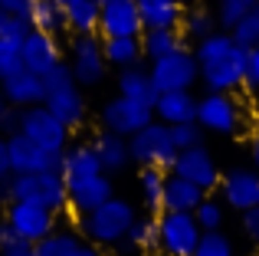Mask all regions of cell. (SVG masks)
<instances>
[{
	"label": "cell",
	"mask_w": 259,
	"mask_h": 256,
	"mask_svg": "<svg viewBox=\"0 0 259 256\" xmlns=\"http://www.w3.org/2000/svg\"><path fill=\"white\" fill-rule=\"evenodd\" d=\"M20 53H23V69L33 72V76L46 79L56 66L66 63V50L59 43V36H50V33H36L30 30L26 39L20 43Z\"/></svg>",
	"instance_id": "obj_15"
},
{
	"label": "cell",
	"mask_w": 259,
	"mask_h": 256,
	"mask_svg": "<svg viewBox=\"0 0 259 256\" xmlns=\"http://www.w3.org/2000/svg\"><path fill=\"white\" fill-rule=\"evenodd\" d=\"M197 69H200L203 92H240L246 86L249 53L233 39V33H213L194 46Z\"/></svg>",
	"instance_id": "obj_1"
},
{
	"label": "cell",
	"mask_w": 259,
	"mask_h": 256,
	"mask_svg": "<svg viewBox=\"0 0 259 256\" xmlns=\"http://www.w3.org/2000/svg\"><path fill=\"white\" fill-rule=\"evenodd\" d=\"M197 4H220V0H197Z\"/></svg>",
	"instance_id": "obj_54"
},
{
	"label": "cell",
	"mask_w": 259,
	"mask_h": 256,
	"mask_svg": "<svg viewBox=\"0 0 259 256\" xmlns=\"http://www.w3.org/2000/svg\"><path fill=\"white\" fill-rule=\"evenodd\" d=\"M181 46H184L181 30H145L141 33V53H145V59H151V63L171 56Z\"/></svg>",
	"instance_id": "obj_30"
},
{
	"label": "cell",
	"mask_w": 259,
	"mask_h": 256,
	"mask_svg": "<svg viewBox=\"0 0 259 256\" xmlns=\"http://www.w3.org/2000/svg\"><path fill=\"white\" fill-rule=\"evenodd\" d=\"M259 4V0H220L217 4V26H220L223 33H233L236 26L243 23V20L249 17V10Z\"/></svg>",
	"instance_id": "obj_34"
},
{
	"label": "cell",
	"mask_w": 259,
	"mask_h": 256,
	"mask_svg": "<svg viewBox=\"0 0 259 256\" xmlns=\"http://www.w3.org/2000/svg\"><path fill=\"white\" fill-rule=\"evenodd\" d=\"M33 4L36 0H0V7H4L7 13H13V17H30V10H33Z\"/></svg>",
	"instance_id": "obj_44"
},
{
	"label": "cell",
	"mask_w": 259,
	"mask_h": 256,
	"mask_svg": "<svg viewBox=\"0 0 259 256\" xmlns=\"http://www.w3.org/2000/svg\"><path fill=\"white\" fill-rule=\"evenodd\" d=\"M99 4H108V0H99Z\"/></svg>",
	"instance_id": "obj_55"
},
{
	"label": "cell",
	"mask_w": 259,
	"mask_h": 256,
	"mask_svg": "<svg viewBox=\"0 0 259 256\" xmlns=\"http://www.w3.org/2000/svg\"><path fill=\"white\" fill-rule=\"evenodd\" d=\"M181 36L184 39H190V43H203L207 36H213V33H220V26H217V13H213V7H207V4H194V7H187L184 10V17H181Z\"/></svg>",
	"instance_id": "obj_27"
},
{
	"label": "cell",
	"mask_w": 259,
	"mask_h": 256,
	"mask_svg": "<svg viewBox=\"0 0 259 256\" xmlns=\"http://www.w3.org/2000/svg\"><path fill=\"white\" fill-rule=\"evenodd\" d=\"M17 128H20V112L10 109L7 99H4V92H0V138H10Z\"/></svg>",
	"instance_id": "obj_41"
},
{
	"label": "cell",
	"mask_w": 259,
	"mask_h": 256,
	"mask_svg": "<svg viewBox=\"0 0 259 256\" xmlns=\"http://www.w3.org/2000/svg\"><path fill=\"white\" fill-rule=\"evenodd\" d=\"M92 148L95 154H99V164L102 171L112 178V174H121L128 164H132V151H128V138H118V135L112 132H95L92 135Z\"/></svg>",
	"instance_id": "obj_22"
},
{
	"label": "cell",
	"mask_w": 259,
	"mask_h": 256,
	"mask_svg": "<svg viewBox=\"0 0 259 256\" xmlns=\"http://www.w3.org/2000/svg\"><path fill=\"white\" fill-rule=\"evenodd\" d=\"M177 4H181V7H184V10H187V7H194V4H197V0H177Z\"/></svg>",
	"instance_id": "obj_52"
},
{
	"label": "cell",
	"mask_w": 259,
	"mask_h": 256,
	"mask_svg": "<svg viewBox=\"0 0 259 256\" xmlns=\"http://www.w3.org/2000/svg\"><path fill=\"white\" fill-rule=\"evenodd\" d=\"M194 220L200 224L203 233H217L223 230V220H227V207H223L220 197H213V194H207L203 197V204L194 210Z\"/></svg>",
	"instance_id": "obj_35"
},
{
	"label": "cell",
	"mask_w": 259,
	"mask_h": 256,
	"mask_svg": "<svg viewBox=\"0 0 259 256\" xmlns=\"http://www.w3.org/2000/svg\"><path fill=\"white\" fill-rule=\"evenodd\" d=\"M148 72H151L158 96H164V92H190L194 86H200V69H197V56L190 46H181L171 56L151 63Z\"/></svg>",
	"instance_id": "obj_8"
},
{
	"label": "cell",
	"mask_w": 259,
	"mask_h": 256,
	"mask_svg": "<svg viewBox=\"0 0 259 256\" xmlns=\"http://www.w3.org/2000/svg\"><path fill=\"white\" fill-rule=\"evenodd\" d=\"M154 122L177 128V125H190L197 122V96L194 92H164L154 102Z\"/></svg>",
	"instance_id": "obj_21"
},
{
	"label": "cell",
	"mask_w": 259,
	"mask_h": 256,
	"mask_svg": "<svg viewBox=\"0 0 259 256\" xmlns=\"http://www.w3.org/2000/svg\"><path fill=\"white\" fill-rule=\"evenodd\" d=\"M66 66H69L72 79L79 89H95L105 82L108 76V63L102 53V39L99 36H72L69 50H66Z\"/></svg>",
	"instance_id": "obj_9"
},
{
	"label": "cell",
	"mask_w": 259,
	"mask_h": 256,
	"mask_svg": "<svg viewBox=\"0 0 259 256\" xmlns=\"http://www.w3.org/2000/svg\"><path fill=\"white\" fill-rule=\"evenodd\" d=\"M20 246H26V243L17 237V230H13V227L7 224V217L0 214V256H4V253H13V250H20Z\"/></svg>",
	"instance_id": "obj_42"
},
{
	"label": "cell",
	"mask_w": 259,
	"mask_h": 256,
	"mask_svg": "<svg viewBox=\"0 0 259 256\" xmlns=\"http://www.w3.org/2000/svg\"><path fill=\"white\" fill-rule=\"evenodd\" d=\"M128 151H132V164H138V167H158V171L171 174L177 164V148L171 138V128L161 122H151L135 138H128Z\"/></svg>",
	"instance_id": "obj_6"
},
{
	"label": "cell",
	"mask_w": 259,
	"mask_h": 256,
	"mask_svg": "<svg viewBox=\"0 0 259 256\" xmlns=\"http://www.w3.org/2000/svg\"><path fill=\"white\" fill-rule=\"evenodd\" d=\"M0 92H4L7 105H10V109H17V112L33 109V105H43V99H46L43 79L33 76V72H26V69H20L17 76L7 79V82L0 86Z\"/></svg>",
	"instance_id": "obj_20"
},
{
	"label": "cell",
	"mask_w": 259,
	"mask_h": 256,
	"mask_svg": "<svg viewBox=\"0 0 259 256\" xmlns=\"http://www.w3.org/2000/svg\"><path fill=\"white\" fill-rule=\"evenodd\" d=\"M13 171H10V154H7V138H0V181H10Z\"/></svg>",
	"instance_id": "obj_46"
},
{
	"label": "cell",
	"mask_w": 259,
	"mask_h": 256,
	"mask_svg": "<svg viewBox=\"0 0 259 256\" xmlns=\"http://www.w3.org/2000/svg\"><path fill=\"white\" fill-rule=\"evenodd\" d=\"M26 33H30V20L13 17V13H7L4 7H0V39H17V43H23Z\"/></svg>",
	"instance_id": "obj_40"
},
{
	"label": "cell",
	"mask_w": 259,
	"mask_h": 256,
	"mask_svg": "<svg viewBox=\"0 0 259 256\" xmlns=\"http://www.w3.org/2000/svg\"><path fill=\"white\" fill-rule=\"evenodd\" d=\"M246 89H253L259 96V50L249 53V63H246Z\"/></svg>",
	"instance_id": "obj_45"
},
{
	"label": "cell",
	"mask_w": 259,
	"mask_h": 256,
	"mask_svg": "<svg viewBox=\"0 0 259 256\" xmlns=\"http://www.w3.org/2000/svg\"><path fill=\"white\" fill-rule=\"evenodd\" d=\"M256 135H259V125H256Z\"/></svg>",
	"instance_id": "obj_56"
},
{
	"label": "cell",
	"mask_w": 259,
	"mask_h": 256,
	"mask_svg": "<svg viewBox=\"0 0 259 256\" xmlns=\"http://www.w3.org/2000/svg\"><path fill=\"white\" fill-rule=\"evenodd\" d=\"M4 256H33V246H20V250H13V253H4Z\"/></svg>",
	"instance_id": "obj_51"
},
{
	"label": "cell",
	"mask_w": 259,
	"mask_h": 256,
	"mask_svg": "<svg viewBox=\"0 0 259 256\" xmlns=\"http://www.w3.org/2000/svg\"><path fill=\"white\" fill-rule=\"evenodd\" d=\"M23 69V53L17 39H0V86Z\"/></svg>",
	"instance_id": "obj_36"
},
{
	"label": "cell",
	"mask_w": 259,
	"mask_h": 256,
	"mask_svg": "<svg viewBox=\"0 0 259 256\" xmlns=\"http://www.w3.org/2000/svg\"><path fill=\"white\" fill-rule=\"evenodd\" d=\"M4 217L26 246L43 243L50 233L59 230V214L46 210V207H39V204H26V200H13V204L4 210Z\"/></svg>",
	"instance_id": "obj_10"
},
{
	"label": "cell",
	"mask_w": 259,
	"mask_h": 256,
	"mask_svg": "<svg viewBox=\"0 0 259 256\" xmlns=\"http://www.w3.org/2000/svg\"><path fill=\"white\" fill-rule=\"evenodd\" d=\"M102 53H105V63L115 66L118 72L135 69V66L145 63L141 39H102Z\"/></svg>",
	"instance_id": "obj_29"
},
{
	"label": "cell",
	"mask_w": 259,
	"mask_h": 256,
	"mask_svg": "<svg viewBox=\"0 0 259 256\" xmlns=\"http://www.w3.org/2000/svg\"><path fill=\"white\" fill-rule=\"evenodd\" d=\"M53 4H59V7H66V4H72V0H53Z\"/></svg>",
	"instance_id": "obj_53"
},
{
	"label": "cell",
	"mask_w": 259,
	"mask_h": 256,
	"mask_svg": "<svg viewBox=\"0 0 259 256\" xmlns=\"http://www.w3.org/2000/svg\"><path fill=\"white\" fill-rule=\"evenodd\" d=\"M72 256H105V250H99V246H92V243H85V240H82V246H79Z\"/></svg>",
	"instance_id": "obj_48"
},
{
	"label": "cell",
	"mask_w": 259,
	"mask_h": 256,
	"mask_svg": "<svg viewBox=\"0 0 259 256\" xmlns=\"http://www.w3.org/2000/svg\"><path fill=\"white\" fill-rule=\"evenodd\" d=\"M171 174H177V178H184V181H190V184L200 187L203 194L220 191V181H223V171H220V164H217L213 151H210L207 145L190 148V151H181Z\"/></svg>",
	"instance_id": "obj_13"
},
{
	"label": "cell",
	"mask_w": 259,
	"mask_h": 256,
	"mask_svg": "<svg viewBox=\"0 0 259 256\" xmlns=\"http://www.w3.org/2000/svg\"><path fill=\"white\" fill-rule=\"evenodd\" d=\"M141 10L145 30H177L184 17V7L177 0H135Z\"/></svg>",
	"instance_id": "obj_26"
},
{
	"label": "cell",
	"mask_w": 259,
	"mask_h": 256,
	"mask_svg": "<svg viewBox=\"0 0 259 256\" xmlns=\"http://www.w3.org/2000/svg\"><path fill=\"white\" fill-rule=\"evenodd\" d=\"M46 86V99L43 105L59 118L69 132H79L89 122V102H85V89H79L76 79H72L69 66H56L50 76L43 79Z\"/></svg>",
	"instance_id": "obj_3"
},
{
	"label": "cell",
	"mask_w": 259,
	"mask_h": 256,
	"mask_svg": "<svg viewBox=\"0 0 259 256\" xmlns=\"http://www.w3.org/2000/svg\"><path fill=\"white\" fill-rule=\"evenodd\" d=\"M194 256H236V250H233V240L223 230H217V233H203Z\"/></svg>",
	"instance_id": "obj_38"
},
{
	"label": "cell",
	"mask_w": 259,
	"mask_h": 256,
	"mask_svg": "<svg viewBox=\"0 0 259 256\" xmlns=\"http://www.w3.org/2000/svg\"><path fill=\"white\" fill-rule=\"evenodd\" d=\"M164 184H167V174L158 171V167H141L138 171V197L145 204L148 214H164Z\"/></svg>",
	"instance_id": "obj_28"
},
{
	"label": "cell",
	"mask_w": 259,
	"mask_h": 256,
	"mask_svg": "<svg viewBox=\"0 0 259 256\" xmlns=\"http://www.w3.org/2000/svg\"><path fill=\"white\" fill-rule=\"evenodd\" d=\"M115 197V184L108 174H99V178H89V181H79V184H69V214L85 217V214L99 210L102 204Z\"/></svg>",
	"instance_id": "obj_18"
},
{
	"label": "cell",
	"mask_w": 259,
	"mask_h": 256,
	"mask_svg": "<svg viewBox=\"0 0 259 256\" xmlns=\"http://www.w3.org/2000/svg\"><path fill=\"white\" fill-rule=\"evenodd\" d=\"M135 220H138V207L128 197H118V194H115L99 210L79 217V237H82L85 243L99 246V250H115V246L128 237Z\"/></svg>",
	"instance_id": "obj_2"
},
{
	"label": "cell",
	"mask_w": 259,
	"mask_h": 256,
	"mask_svg": "<svg viewBox=\"0 0 259 256\" xmlns=\"http://www.w3.org/2000/svg\"><path fill=\"white\" fill-rule=\"evenodd\" d=\"M13 204V194H10V181H0V214Z\"/></svg>",
	"instance_id": "obj_47"
},
{
	"label": "cell",
	"mask_w": 259,
	"mask_h": 256,
	"mask_svg": "<svg viewBox=\"0 0 259 256\" xmlns=\"http://www.w3.org/2000/svg\"><path fill=\"white\" fill-rule=\"evenodd\" d=\"M203 135H207V132H203V128L197 125V122L171 128V138H174L177 154H181V151H190V148H200V145H203Z\"/></svg>",
	"instance_id": "obj_39"
},
{
	"label": "cell",
	"mask_w": 259,
	"mask_h": 256,
	"mask_svg": "<svg viewBox=\"0 0 259 256\" xmlns=\"http://www.w3.org/2000/svg\"><path fill=\"white\" fill-rule=\"evenodd\" d=\"M151 122H154L151 109L132 102V99H121V96L108 99V102L102 105V112H99L102 132H112V135H118V138H135L141 128H148Z\"/></svg>",
	"instance_id": "obj_11"
},
{
	"label": "cell",
	"mask_w": 259,
	"mask_h": 256,
	"mask_svg": "<svg viewBox=\"0 0 259 256\" xmlns=\"http://www.w3.org/2000/svg\"><path fill=\"white\" fill-rule=\"evenodd\" d=\"M66 13V33L72 36H99V20H102V4L99 0H72L63 7Z\"/></svg>",
	"instance_id": "obj_24"
},
{
	"label": "cell",
	"mask_w": 259,
	"mask_h": 256,
	"mask_svg": "<svg viewBox=\"0 0 259 256\" xmlns=\"http://www.w3.org/2000/svg\"><path fill=\"white\" fill-rule=\"evenodd\" d=\"M59 174H63L66 187L105 174L102 164H99V154H95L92 141H72V145L66 148V154H63V167H59Z\"/></svg>",
	"instance_id": "obj_19"
},
{
	"label": "cell",
	"mask_w": 259,
	"mask_h": 256,
	"mask_svg": "<svg viewBox=\"0 0 259 256\" xmlns=\"http://www.w3.org/2000/svg\"><path fill=\"white\" fill-rule=\"evenodd\" d=\"M207 194L200 187H194L190 181L177 178V174H167L164 184V214H194L197 207L203 204Z\"/></svg>",
	"instance_id": "obj_25"
},
{
	"label": "cell",
	"mask_w": 259,
	"mask_h": 256,
	"mask_svg": "<svg viewBox=\"0 0 259 256\" xmlns=\"http://www.w3.org/2000/svg\"><path fill=\"white\" fill-rule=\"evenodd\" d=\"M82 246V237H79V230H69V227H59L56 233H50V237L43 240V243L33 246V256H72Z\"/></svg>",
	"instance_id": "obj_33"
},
{
	"label": "cell",
	"mask_w": 259,
	"mask_h": 256,
	"mask_svg": "<svg viewBox=\"0 0 259 256\" xmlns=\"http://www.w3.org/2000/svg\"><path fill=\"white\" fill-rule=\"evenodd\" d=\"M118 96L121 99H132V102L145 105V109L154 112V102H158V89H154L151 82V72H148V66H135V69H125L118 72Z\"/></svg>",
	"instance_id": "obj_23"
},
{
	"label": "cell",
	"mask_w": 259,
	"mask_h": 256,
	"mask_svg": "<svg viewBox=\"0 0 259 256\" xmlns=\"http://www.w3.org/2000/svg\"><path fill=\"white\" fill-rule=\"evenodd\" d=\"M26 20H30V30H36V33H50V36L66 33V13L53 0H36Z\"/></svg>",
	"instance_id": "obj_31"
},
{
	"label": "cell",
	"mask_w": 259,
	"mask_h": 256,
	"mask_svg": "<svg viewBox=\"0 0 259 256\" xmlns=\"http://www.w3.org/2000/svg\"><path fill=\"white\" fill-rule=\"evenodd\" d=\"M7 154H10V171L13 178L20 174H43V171H59L63 167V158L59 154H50L43 151L39 145H33L26 135L13 132L7 138Z\"/></svg>",
	"instance_id": "obj_16"
},
{
	"label": "cell",
	"mask_w": 259,
	"mask_h": 256,
	"mask_svg": "<svg viewBox=\"0 0 259 256\" xmlns=\"http://www.w3.org/2000/svg\"><path fill=\"white\" fill-rule=\"evenodd\" d=\"M240 224H243V233H246V237L259 246V207H256V210L240 214Z\"/></svg>",
	"instance_id": "obj_43"
},
{
	"label": "cell",
	"mask_w": 259,
	"mask_h": 256,
	"mask_svg": "<svg viewBox=\"0 0 259 256\" xmlns=\"http://www.w3.org/2000/svg\"><path fill=\"white\" fill-rule=\"evenodd\" d=\"M220 200L230 210H256L259 207V171L253 167H233L220 181Z\"/></svg>",
	"instance_id": "obj_17"
},
{
	"label": "cell",
	"mask_w": 259,
	"mask_h": 256,
	"mask_svg": "<svg viewBox=\"0 0 259 256\" xmlns=\"http://www.w3.org/2000/svg\"><path fill=\"white\" fill-rule=\"evenodd\" d=\"M249 158H253V171H259V135L253 138V145H249Z\"/></svg>",
	"instance_id": "obj_50"
},
{
	"label": "cell",
	"mask_w": 259,
	"mask_h": 256,
	"mask_svg": "<svg viewBox=\"0 0 259 256\" xmlns=\"http://www.w3.org/2000/svg\"><path fill=\"white\" fill-rule=\"evenodd\" d=\"M233 39H236V43H240L246 53H256V50H259V4L249 10V17L233 30Z\"/></svg>",
	"instance_id": "obj_37"
},
{
	"label": "cell",
	"mask_w": 259,
	"mask_h": 256,
	"mask_svg": "<svg viewBox=\"0 0 259 256\" xmlns=\"http://www.w3.org/2000/svg\"><path fill=\"white\" fill-rule=\"evenodd\" d=\"M145 23L135 0H108L102 4L99 20V39H141Z\"/></svg>",
	"instance_id": "obj_14"
},
{
	"label": "cell",
	"mask_w": 259,
	"mask_h": 256,
	"mask_svg": "<svg viewBox=\"0 0 259 256\" xmlns=\"http://www.w3.org/2000/svg\"><path fill=\"white\" fill-rule=\"evenodd\" d=\"M17 132L26 135V138H30L33 145H39L43 151L59 154V158H63L66 148L72 145V132L59 122L46 105H33V109L20 112V128H17Z\"/></svg>",
	"instance_id": "obj_7"
},
{
	"label": "cell",
	"mask_w": 259,
	"mask_h": 256,
	"mask_svg": "<svg viewBox=\"0 0 259 256\" xmlns=\"http://www.w3.org/2000/svg\"><path fill=\"white\" fill-rule=\"evenodd\" d=\"M161 224V253L164 256H194L200 246V224L194 214H158Z\"/></svg>",
	"instance_id": "obj_12"
},
{
	"label": "cell",
	"mask_w": 259,
	"mask_h": 256,
	"mask_svg": "<svg viewBox=\"0 0 259 256\" xmlns=\"http://www.w3.org/2000/svg\"><path fill=\"white\" fill-rule=\"evenodd\" d=\"M128 243H132L138 253L161 250V224H158V217H154V214H148V217H138V220H135V227L128 230Z\"/></svg>",
	"instance_id": "obj_32"
},
{
	"label": "cell",
	"mask_w": 259,
	"mask_h": 256,
	"mask_svg": "<svg viewBox=\"0 0 259 256\" xmlns=\"http://www.w3.org/2000/svg\"><path fill=\"white\" fill-rule=\"evenodd\" d=\"M10 194L13 200H26V204H39L53 214L69 210V187H66L59 171H43V174H20L10 178Z\"/></svg>",
	"instance_id": "obj_5"
},
{
	"label": "cell",
	"mask_w": 259,
	"mask_h": 256,
	"mask_svg": "<svg viewBox=\"0 0 259 256\" xmlns=\"http://www.w3.org/2000/svg\"><path fill=\"white\" fill-rule=\"evenodd\" d=\"M197 125L203 132L236 138L249 128V109L236 92H203L197 99Z\"/></svg>",
	"instance_id": "obj_4"
},
{
	"label": "cell",
	"mask_w": 259,
	"mask_h": 256,
	"mask_svg": "<svg viewBox=\"0 0 259 256\" xmlns=\"http://www.w3.org/2000/svg\"><path fill=\"white\" fill-rule=\"evenodd\" d=\"M112 253H115V256H138V250H135V246H132V243H128V237H125V240H121V243H118V246H115V250H112Z\"/></svg>",
	"instance_id": "obj_49"
}]
</instances>
